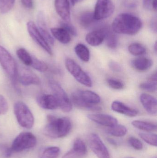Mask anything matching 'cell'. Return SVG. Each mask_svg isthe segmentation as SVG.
Returning <instances> with one entry per match:
<instances>
[{"label": "cell", "mask_w": 157, "mask_h": 158, "mask_svg": "<svg viewBox=\"0 0 157 158\" xmlns=\"http://www.w3.org/2000/svg\"><path fill=\"white\" fill-rule=\"evenodd\" d=\"M142 20L132 14L121 13L112 21V31L118 34L134 35L142 28Z\"/></svg>", "instance_id": "1"}, {"label": "cell", "mask_w": 157, "mask_h": 158, "mask_svg": "<svg viewBox=\"0 0 157 158\" xmlns=\"http://www.w3.org/2000/svg\"><path fill=\"white\" fill-rule=\"evenodd\" d=\"M72 123L67 117L57 118L53 115L47 116V123L44 129L45 135L53 139L65 137L72 129Z\"/></svg>", "instance_id": "2"}, {"label": "cell", "mask_w": 157, "mask_h": 158, "mask_svg": "<svg viewBox=\"0 0 157 158\" xmlns=\"http://www.w3.org/2000/svg\"><path fill=\"white\" fill-rule=\"evenodd\" d=\"M14 113L19 125L23 128L30 129L34 123V118L28 107L22 101L15 103Z\"/></svg>", "instance_id": "3"}, {"label": "cell", "mask_w": 157, "mask_h": 158, "mask_svg": "<svg viewBox=\"0 0 157 158\" xmlns=\"http://www.w3.org/2000/svg\"><path fill=\"white\" fill-rule=\"evenodd\" d=\"M37 142V138L33 134L23 132L15 138L9 148L12 153H19L34 147Z\"/></svg>", "instance_id": "4"}, {"label": "cell", "mask_w": 157, "mask_h": 158, "mask_svg": "<svg viewBox=\"0 0 157 158\" xmlns=\"http://www.w3.org/2000/svg\"><path fill=\"white\" fill-rule=\"evenodd\" d=\"M0 64L14 85L17 80L18 66L14 59L10 53L0 45Z\"/></svg>", "instance_id": "5"}, {"label": "cell", "mask_w": 157, "mask_h": 158, "mask_svg": "<svg viewBox=\"0 0 157 158\" xmlns=\"http://www.w3.org/2000/svg\"><path fill=\"white\" fill-rule=\"evenodd\" d=\"M49 83L53 95L58 102L59 107L64 112L71 111L73 108L72 102L61 86L53 80H50Z\"/></svg>", "instance_id": "6"}, {"label": "cell", "mask_w": 157, "mask_h": 158, "mask_svg": "<svg viewBox=\"0 0 157 158\" xmlns=\"http://www.w3.org/2000/svg\"><path fill=\"white\" fill-rule=\"evenodd\" d=\"M65 65L68 72L78 82L88 87L92 86V81L90 77L74 61L67 58L65 60Z\"/></svg>", "instance_id": "7"}, {"label": "cell", "mask_w": 157, "mask_h": 158, "mask_svg": "<svg viewBox=\"0 0 157 158\" xmlns=\"http://www.w3.org/2000/svg\"><path fill=\"white\" fill-rule=\"evenodd\" d=\"M115 10L114 4L111 0H97L93 12L94 18L97 21L109 17Z\"/></svg>", "instance_id": "8"}, {"label": "cell", "mask_w": 157, "mask_h": 158, "mask_svg": "<svg viewBox=\"0 0 157 158\" xmlns=\"http://www.w3.org/2000/svg\"><path fill=\"white\" fill-rule=\"evenodd\" d=\"M89 147L98 158H110L108 148L98 135L96 133L89 135L88 137Z\"/></svg>", "instance_id": "9"}, {"label": "cell", "mask_w": 157, "mask_h": 158, "mask_svg": "<svg viewBox=\"0 0 157 158\" xmlns=\"http://www.w3.org/2000/svg\"><path fill=\"white\" fill-rule=\"evenodd\" d=\"M27 28L29 34L33 40L49 54L52 55V51L49 44L45 40L36 24L33 21H29L27 24Z\"/></svg>", "instance_id": "10"}, {"label": "cell", "mask_w": 157, "mask_h": 158, "mask_svg": "<svg viewBox=\"0 0 157 158\" xmlns=\"http://www.w3.org/2000/svg\"><path fill=\"white\" fill-rule=\"evenodd\" d=\"M17 80L24 85H38L41 83L40 79L33 71L21 66L18 67Z\"/></svg>", "instance_id": "11"}, {"label": "cell", "mask_w": 157, "mask_h": 158, "mask_svg": "<svg viewBox=\"0 0 157 158\" xmlns=\"http://www.w3.org/2000/svg\"><path fill=\"white\" fill-rule=\"evenodd\" d=\"M88 118L98 124L110 127L118 124L117 119L111 115L105 114H89Z\"/></svg>", "instance_id": "12"}, {"label": "cell", "mask_w": 157, "mask_h": 158, "mask_svg": "<svg viewBox=\"0 0 157 158\" xmlns=\"http://www.w3.org/2000/svg\"><path fill=\"white\" fill-rule=\"evenodd\" d=\"M54 6L56 12L63 21L70 22L71 20V12L69 1L55 0Z\"/></svg>", "instance_id": "13"}, {"label": "cell", "mask_w": 157, "mask_h": 158, "mask_svg": "<svg viewBox=\"0 0 157 158\" xmlns=\"http://www.w3.org/2000/svg\"><path fill=\"white\" fill-rule=\"evenodd\" d=\"M45 18L44 13L42 11H40L37 15L38 29L47 43L49 44L53 45L54 44V39L48 31Z\"/></svg>", "instance_id": "14"}, {"label": "cell", "mask_w": 157, "mask_h": 158, "mask_svg": "<svg viewBox=\"0 0 157 158\" xmlns=\"http://www.w3.org/2000/svg\"><path fill=\"white\" fill-rule=\"evenodd\" d=\"M38 105L44 109L55 110L59 107L58 102L53 95L41 94L37 97Z\"/></svg>", "instance_id": "15"}, {"label": "cell", "mask_w": 157, "mask_h": 158, "mask_svg": "<svg viewBox=\"0 0 157 158\" xmlns=\"http://www.w3.org/2000/svg\"><path fill=\"white\" fill-rule=\"evenodd\" d=\"M105 37L106 32L104 27L88 33L86 36L85 40L91 46H97L103 42Z\"/></svg>", "instance_id": "16"}, {"label": "cell", "mask_w": 157, "mask_h": 158, "mask_svg": "<svg viewBox=\"0 0 157 158\" xmlns=\"http://www.w3.org/2000/svg\"><path fill=\"white\" fill-rule=\"evenodd\" d=\"M140 99L143 106L149 114H156L157 100L155 98L148 94H143L140 96Z\"/></svg>", "instance_id": "17"}, {"label": "cell", "mask_w": 157, "mask_h": 158, "mask_svg": "<svg viewBox=\"0 0 157 158\" xmlns=\"http://www.w3.org/2000/svg\"><path fill=\"white\" fill-rule=\"evenodd\" d=\"M71 101L78 108L94 111H100L102 110V108L100 106L96 105H88L84 102L79 94V90L75 91L72 94Z\"/></svg>", "instance_id": "18"}, {"label": "cell", "mask_w": 157, "mask_h": 158, "mask_svg": "<svg viewBox=\"0 0 157 158\" xmlns=\"http://www.w3.org/2000/svg\"><path fill=\"white\" fill-rule=\"evenodd\" d=\"M112 110L118 113L126 115L130 117H134L138 114V110L126 106L122 102L114 101L111 105Z\"/></svg>", "instance_id": "19"}, {"label": "cell", "mask_w": 157, "mask_h": 158, "mask_svg": "<svg viewBox=\"0 0 157 158\" xmlns=\"http://www.w3.org/2000/svg\"><path fill=\"white\" fill-rule=\"evenodd\" d=\"M153 61L147 57H141L135 58L131 61L133 67L138 71L144 72L151 68L153 65Z\"/></svg>", "instance_id": "20"}, {"label": "cell", "mask_w": 157, "mask_h": 158, "mask_svg": "<svg viewBox=\"0 0 157 158\" xmlns=\"http://www.w3.org/2000/svg\"><path fill=\"white\" fill-rule=\"evenodd\" d=\"M51 32L56 40L63 44H67L71 41V35L61 27L53 28L51 29Z\"/></svg>", "instance_id": "21"}, {"label": "cell", "mask_w": 157, "mask_h": 158, "mask_svg": "<svg viewBox=\"0 0 157 158\" xmlns=\"http://www.w3.org/2000/svg\"><path fill=\"white\" fill-rule=\"evenodd\" d=\"M79 92L82 100L88 105H96L100 102V97L95 92L88 90H79Z\"/></svg>", "instance_id": "22"}, {"label": "cell", "mask_w": 157, "mask_h": 158, "mask_svg": "<svg viewBox=\"0 0 157 158\" xmlns=\"http://www.w3.org/2000/svg\"><path fill=\"white\" fill-rule=\"evenodd\" d=\"M97 21L94 19L93 12H85L79 18L80 25L85 28L91 27L96 24Z\"/></svg>", "instance_id": "23"}, {"label": "cell", "mask_w": 157, "mask_h": 158, "mask_svg": "<svg viewBox=\"0 0 157 158\" xmlns=\"http://www.w3.org/2000/svg\"><path fill=\"white\" fill-rule=\"evenodd\" d=\"M72 150L78 156V157L84 156L87 153L86 145L83 140L80 138H76L74 141Z\"/></svg>", "instance_id": "24"}, {"label": "cell", "mask_w": 157, "mask_h": 158, "mask_svg": "<svg viewBox=\"0 0 157 158\" xmlns=\"http://www.w3.org/2000/svg\"><path fill=\"white\" fill-rule=\"evenodd\" d=\"M75 52L77 56L82 61L88 62L90 58V52L85 45L82 44H77L75 47Z\"/></svg>", "instance_id": "25"}, {"label": "cell", "mask_w": 157, "mask_h": 158, "mask_svg": "<svg viewBox=\"0 0 157 158\" xmlns=\"http://www.w3.org/2000/svg\"><path fill=\"white\" fill-rule=\"evenodd\" d=\"M133 126L142 131H153L157 130L156 124L148 122L135 120L132 122Z\"/></svg>", "instance_id": "26"}, {"label": "cell", "mask_w": 157, "mask_h": 158, "mask_svg": "<svg viewBox=\"0 0 157 158\" xmlns=\"http://www.w3.org/2000/svg\"><path fill=\"white\" fill-rule=\"evenodd\" d=\"M104 29L106 32L105 39L107 41V45L110 49H115L118 45V36L115 34V32H112L108 27H106Z\"/></svg>", "instance_id": "27"}, {"label": "cell", "mask_w": 157, "mask_h": 158, "mask_svg": "<svg viewBox=\"0 0 157 158\" xmlns=\"http://www.w3.org/2000/svg\"><path fill=\"white\" fill-rule=\"evenodd\" d=\"M109 134L116 137H122L127 133V130L125 126L116 124L112 127H109L107 131Z\"/></svg>", "instance_id": "28"}, {"label": "cell", "mask_w": 157, "mask_h": 158, "mask_svg": "<svg viewBox=\"0 0 157 158\" xmlns=\"http://www.w3.org/2000/svg\"><path fill=\"white\" fill-rule=\"evenodd\" d=\"M60 154V149L57 147H49L41 151L40 158H57Z\"/></svg>", "instance_id": "29"}, {"label": "cell", "mask_w": 157, "mask_h": 158, "mask_svg": "<svg viewBox=\"0 0 157 158\" xmlns=\"http://www.w3.org/2000/svg\"><path fill=\"white\" fill-rule=\"evenodd\" d=\"M17 55L19 59L27 66H31L32 56L24 48H20L17 51Z\"/></svg>", "instance_id": "30"}, {"label": "cell", "mask_w": 157, "mask_h": 158, "mask_svg": "<svg viewBox=\"0 0 157 158\" xmlns=\"http://www.w3.org/2000/svg\"><path fill=\"white\" fill-rule=\"evenodd\" d=\"M129 52L134 56H141L146 52V49L141 44L134 43L131 44L128 47Z\"/></svg>", "instance_id": "31"}, {"label": "cell", "mask_w": 157, "mask_h": 158, "mask_svg": "<svg viewBox=\"0 0 157 158\" xmlns=\"http://www.w3.org/2000/svg\"><path fill=\"white\" fill-rule=\"evenodd\" d=\"M139 136L146 143L153 146L157 147V135L156 134L142 133L139 134Z\"/></svg>", "instance_id": "32"}, {"label": "cell", "mask_w": 157, "mask_h": 158, "mask_svg": "<svg viewBox=\"0 0 157 158\" xmlns=\"http://www.w3.org/2000/svg\"><path fill=\"white\" fill-rule=\"evenodd\" d=\"M15 0H0V12L6 14L12 9L14 5Z\"/></svg>", "instance_id": "33"}, {"label": "cell", "mask_w": 157, "mask_h": 158, "mask_svg": "<svg viewBox=\"0 0 157 158\" xmlns=\"http://www.w3.org/2000/svg\"><path fill=\"white\" fill-rule=\"evenodd\" d=\"M30 66L41 72H44L48 69V66L42 61L35 57H32V62Z\"/></svg>", "instance_id": "34"}, {"label": "cell", "mask_w": 157, "mask_h": 158, "mask_svg": "<svg viewBox=\"0 0 157 158\" xmlns=\"http://www.w3.org/2000/svg\"><path fill=\"white\" fill-rule=\"evenodd\" d=\"M139 87L142 90L147 92H154L157 90V81L148 80V81L141 83Z\"/></svg>", "instance_id": "35"}, {"label": "cell", "mask_w": 157, "mask_h": 158, "mask_svg": "<svg viewBox=\"0 0 157 158\" xmlns=\"http://www.w3.org/2000/svg\"><path fill=\"white\" fill-rule=\"evenodd\" d=\"M110 87L116 90H121L124 87V84L120 80L114 78H109L107 81Z\"/></svg>", "instance_id": "36"}, {"label": "cell", "mask_w": 157, "mask_h": 158, "mask_svg": "<svg viewBox=\"0 0 157 158\" xmlns=\"http://www.w3.org/2000/svg\"><path fill=\"white\" fill-rule=\"evenodd\" d=\"M60 26L61 27L63 28L71 35L74 36H77V31L75 27L73 26L70 22H65V21H61L60 22Z\"/></svg>", "instance_id": "37"}, {"label": "cell", "mask_w": 157, "mask_h": 158, "mask_svg": "<svg viewBox=\"0 0 157 158\" xmlns=\"http://www.w3.org/2000/svg\"><path fill=\"white\" fill-rule=\"evenodd\" d=\"M129 142L130 145L136 150H141L143 148V144L142 142L135 137L133 136L130 137Z\"/></svg>", "instance_id": "38"}, {"label": "cell", "mask_w": 157, "mask_h": 158, "mask_svg": "<svg viewBox=\"0 0 157 158\" xmlns=\"http://www.w3.org/2000/svg\"><path fill=\"white\" fill-rule=\"evenodd\" d=\"M8 110V105L6 98L0 95V115L5 114Z\"/></svg>", "instance_id": "39"}, {"label": "cell", "mask_w": 157, "mask_h": 158, "mask_svg": "<svg viewBox=\"0 0 157 158\" xmlns=\"http://www.w3.org/2000/svg\"><path fill=\"white\" fill-rule=\"evenodd\" d=\"M109 67L114 72H120L121 71V67L118 63L114 61H111L109 63Z\"/></svg>", "instance_id": "40"}, {"label": "cell", "mask_w": 157, "mask_h": 158, "mask_svg": "<svg viewBox=\"0 0 157 158\" xmlns=\"http://www.w3.org/2000/svg\"><path fill=\"white\" fill-rule=\"evenodd\" d=\"M125 6L128 8H135L137 6V0H125Z\"/></svg>", "instance_id": "41"}, {"label": "cell", "mask_w": 157, "mask_h": 158, "mask_svg": "<svg viewBox=\"0 0 157 158\" xmlns=\"http://www.w3.org/2000/svg\"><path fill=\"white\" fill-rule=\"evenodd\" d=\"M21 2L25 7L27 8L33 7V3L32 0H21Z\"/></svg>", "instance_id": "42"}, {"label": "cell", "mask_w": 157, "mask_h": 158, "mask_svg": "<svg viewBox=\"0 0 157 158\" xmlns=\"http://www.w3.org/2000/svg\"><path fill=\"white\" fill-rule=\"evenodd\" d=\"M78 156L74 152L73 150H71L65 154L62 158H77Z\"/></svg>", "instance_id": "43"}, {"label": "cell", "mask_w": 157, "mask_h": 158, "mask_svg": "<svg viewBox=\"0 0 157 158\" xmlns=\"http://www.w3.org/2000/svg\"><path fill=\"white\" fill-rule=\"evenodd\" d=\"M153 0H143V6L146 9L150 10L152 9V2Z\"/></svg>", "instance_id": "44"}, {"label": "cell", "mask_w": 157, "mask_h": 158, "mask_svg": "<svg viewBox=\"0 0 157 158\" xmlns=\"http://www.w3.org/2000/svg\"><path fill=\"white\" fill-rule=\"evenodd\" d=\"M150 27L153 31L155 32H157V19L156 17L154 18L151 21Z\"/></svg>", "instance_id": "45"}, {"label": "cell", "mask_w": 157, "mask_h": 158, "mask_svg": "<svg viewBox=\"0 0 157 158\" xmlns=\"http://www.w3.org/2000/svg\"><path fill=\"white\" fill-rule=\"evenodd\" d=\"M152 9H154L155 11H156L157 8V0H153L151 5Z\"/></svg>", "instance_id": "46"}, {"label": "cell", "mask_w": 157, "mask_h": 158, "mask_svg": "<svg viewBox=\"0 0 157 158\" xmlns=\"http://www.w3.org/2000/svg\"><path fill=\"white\" fill-rule=\"evenodd\" d=\"M107 140H108V142L110 143L111 144L115 146L117 145V143L114 139H112V138H108L107 139Z\"/></svg>", "instance_id": "47"}, {"label": "cell", "mask_w": 157, "mask_h": 158, "mask_svg": "<svg viewBox=\"0 0 157 158\" xmlns=\"http://www.w3.org/2000/svg\"><path fill=\"white\" fill-rule=\"evenodd\" d=\"M70 1H71L72 5H73V6H75L76 4H77V3L83 1V0H70Z\"/></svg>", "instance_id": "48"}, {"label": "cell", "mask_w": 157, "mask_h": 158, "mask_svg": "<svg viewBox=\"0 0 157 158\" xmlns=\"http://www.w3.org/2000/svg\"><path fill=\"white\" fill-rule=\"evenodd\" d=\"M155 51L156 52H157V42H156L155 43Z\"/></svg>", "instance_id": "49"}, {"label": "cell", "mask_w": 157, "mask_h": 158, "mask_svg": "<svg viewBox=\"0 0 157 158\" xmlns=\"http://www.w3.org/2000/svg\"></svg>", "instance_id": "50"}, {"label": "cell", "mask_w": 157, "mask_h": 158, "mask_svg": "<svg viewBox=\"0 0 157 158\" xmlns=\"http://www.w3.org/2000/svg\"><path fill=\"white\" fill-rule=\"evenodd\" d=\"M157 158V157H154V158Z\"/></svg>", "instance_id": "51"}]
</instances>
